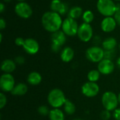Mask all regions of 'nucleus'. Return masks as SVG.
Here are the masks:
<instances>
[{
  "mask_svg": "<svg viewBox=\"0 0 120 120\" xmlns=\"http://www.w3.org/2000/svg\"><path fill=\"white\" fill-rule=\"evenodd\" d=\"M63 22L62 16L52 11L45 12L41 16V25L43 27L51 34L60 30Z\"/></svg>",
  "mask_w": 120,
  "mask_h": 120,
  "instance_id": "nucleus-1",
  "label": "nucleus"
},
{
  "mask_svg": "<svg viewBox=\"0 0 120 120\" xmlns=\"http://www.w3.org/2000/svg\"><path fill=\"white\" fill-rule=\"evenodd\" d=\"M47 101L53 108H60L67 101L63 91L60 89H53L48 94Z\"/></svg>",
  "mask_w": 120,
  "mask_h": 120,
  "instance_id": "nucleus-2",
  "label": "nucleus"
},
{
  "mask_svg": "<svg viewBox=\"0 0 120 120\" xmlns=\"http://www.w3.org/2000/svg\"><path fill=\"white\" fill-rule=\"evenodd\" d=\"M98 11L104 17L113 16L117 8L114 0H98L96 4Z\"/></svg>",
  "mask_w": 120,
  "mask_h": 120,
  "instance_id": "nucleus-3",
  "label": "nucleus"
},
{
  "mask_svg": "<svg viewBox=\"0 0 120 120\" xmlns=\"http://www.w3.org/2000/svg\"><path fill=\"white\" fill-rule=\"evenodd\" d=\"M101 101L105 110L110 112L116 110L119 104L118 96L112 91L105 92L102 96Z\"/></svg>",
  "mask_w": 120,
  "mask_h": 120,
  "instance_id": "nucleus-4",
  "label": "nucleus"
},
{
  "mask_svg": "<svg viewBox=\"0 0 120 120\" xmlns=\"http://www.w3.org/2000/svg\"><path fill=\"white\" fill-rule=\"evenodd\" d=\"M79 25L76 20L67 17L63 20L62 24V30L63 32L68 37H74L77 35V32L79 29Z\"/></svg>",
  "mask_w": 120,
  "mask_h": 120,
  "instance_id": "nucleus-5",
  "label": "nucleus"
},
{
  "mask_svg": "<svg viewBox=\"0 0 120 120\" xmlns=\"http://www.w3.org/2000/svg\"><path fill=\"white\" fill-rule=\"evenodd\" d=\"M104 49L99 46H93L86 51V58L92 63H99L104 58Z\"/></svg>",
  "mask_w": 120,
  "mask_h": 120,
  "instance_id": "nucleus-6",
  "label": "nucleus"
},
{
  "mask_svg": "<svg viewBox=\"0 0 120 120\" xmlns=\"http://www.w3.org/2000/svg\"><path fill=\"white\" fill-rule=\"evenodd\" d=\"M77 37L83 42H89L94 37V30L91 24L83 22L79 26Z\"/></svg>",
  "mask_w": 120,
  "mask_h": 120,
  "instance_id": "nucleus-7",
  "label": "nucleus"
},
{
  "mask_svg": "<svg viewBox=\"0 0 120 120\" xmlns=\"http://www.w3.org/2000/svg\"><path fill=\"white\" fill-rule=\"evenodd\" d=\"M14 11L18 17L22 19L30 18L33 13L32 7L28 3L25 1L18 2L16 4L14 7Z\"/></svg>",
  "mask_w": 120,
  "mask_h": 120,
  "instance_id": "nucleus-8",
  "label": "nucleus"
},
{
  "mask_svg": "<svg viewBox=\"0 0 120 120\" xmlns=\"http://www.w3.org/2000/svg\"><path fill=\"white\" fill-rule=\"evenodd\" d=\"M15 86V79L11 74L4 73L1 76L0 88L3 92H11Z\"/></svg>",
  "mask_w": 120,
  "mask_h": 120,
  "instance_id": "nucleus-9",
  "label": "nucleus"
},
{
  "mask_svg": "<svg viewBox=\"0 0 120 120\" xmlns=\"http://www.w3.org/2000/svg\"><path fill=\"white\" fill-rule=\"evenodd\" d=\"M100 91L99 86L96 82H87L82 86V93L88 98H93L96 96Z\"/></svg>",
  "mask_w": 120,
  "mask_h": 120,
  "instance_id": "nucleus-10",
  "label": "nucleus"
},
{
  "mask_svg": "<svg viewBox=\"0 0 120 120\" xmlns=\"http://www.w3.org/2000/svg\"><path fill=\"white\" fill-rule=\"evenodd\" d=\"M50 8L51 11L58 13L61 16L68 14L70 11L68 4L61 0H52L50 4Z\"/></svg>",
  "mask_w": 120,
  "mask_h": 120,
  "instance_id": "nucleus-11",
  "label": "nucleus"
},
{
  "mask_svg": "<svg viewBox=\"0 0 120 120\" xmlns=\"http://www.w3.org/2000/svg\"><path fill=\"white\" fill-rule=\"evenodd\" d=\"M115 70V64L112 60L103 58L98 64V70L102 75H108L113 72Z\"/></svg>",
  "mask_w": 120,
  "mask_h": 120,
  "instance_id": "nucleus-12",
  "label": "nucleus"
},
{
  "mask_svg": "<svg viewBox=\"0 0 120 120\" xmlns=\"http://www.w3.org/2000/svg\"><path fill=\"white\" fill-rule=\"evenodd\" d=\"M22 48L27 53L34 55L37 53L39 50V44L36 39L33 38H27L25 40Z\"/></svg>",
  "mask_w": 120,
  "mask_h": 120,
  "instance_id": "nucleus-13",
  "label": "nucleus"
},
{
  "mask_svg": "<svg viewBox=\"0 0 120 120\" xmlns=\"http://www.w3.org/2000/svg\"><path fill=\"white\" fill-rule=\"evenodd\" d=\"M117 25V23L113 16L104 17L101 22V28L102 31L106 33L113 32L115 30Z\"/></svg>",
  "mask_w": 120,
  "mask_h": 120,
  "instance_id": "nucleus-14",
  "label": "nucleus"
},
{
  "mask_svg": "<svg viewBox=\"0 0 120 120\" xmlns=\"http://www.w3.org/2000/svg\"><path fill=\"white\" fill-rule=\"evenodd\" d=\"M67 41V35L63 32V30H60L56 32L51 34V44H54L62 47Z\"/></svg>",
  "mask_w": 120,
  "mask_h": 120,
  "instance_id": "nucleus-15",
  "label": "nucleus"
},
{
  "mask_svg": "<svg viewBox=\"0 0 120 120\" xmlns=\"http://www.w3.org/2000/svg\"><path fill=\"white\" fill-rule=\"evenodd\" d=\"M16 63L11 59H5L1 64V70L4 73L11 74L14 72L16 68Z\"/></svg>",
  "mask_w": 120,
  "mask_h": 120,
  "instance_id": "nucleus-16",
  "label": "nucleus"
},
{
  "mask_svg": "<svg viewBox=\"0 0 120 120\" xmlns=\"http://www.w3.org/2000/svg\"><path fill=\"white\" fill-rule=\"evenodd\" d=\"M75 56V51L72 48L66 46L60 51V58L62 61L65 63H69L72 61Z\"/></svg>",
  "mask_w": 120,
  "mask_h": 120,
  "instance_id": "nucleus-17",
  "label": "nucleus"
},
{
  "mask_svg": "<svg viewBox=\"0 0 120 120\" xmlns=\"http://www.w3.org/2000/svg\"><path fill=\"white\" fill-rule=\"evenodd\" d=\"M101 45H102V48L105 51L113 50L115 49L116 46H117V41L115 38L112 37H110L105 39L103 41Z\"/></svg>",
  "mask_w": 120,
  "mask_h": 120,
  "instance_id": "nucleus-18",
  "label": "nucleus"
},
{
  "mask_svg": "<svg viewBox=\"0 0 120 120\" xmlns=\"http://www.w3.org/2000/svg\"><path fill=\"white\" fill-rule=\"evenodd\" d=\"M28 91V86L24 83H18L15 84L13 89L11 92L14 96H23L27 94Z\"/></svg>",
  "mask_w": 120,
  "mask_h": 120,
  "instance_id": "nucleus-19",
  "label": "nucleus"
},
{
  "mask_svg": "<svg viewBox=\"0 0 120 120\" xmlns=\"http://www.w3.org/2000/svg\"><path fill=\"white\" fill-rule=\"evenodd\" d=\"M41 80H42L41 75H40V73L37 72H32L28 75L27 78V82L33 86L39 84L41 82Z\"/></svg>",
  "mask_w": 120,
  "mask_h": 120,
  "instance_id": "nucleus-20",
  "label": "nucleus"
},
{
  "mask_svg": "<svg viewBox=\"0 0 120 120\" xmlns=\"http://www.w3.org/2000/svg\"><path fill=\"white\" fill-rule=\"evenodd\" d=\"M83 13V9L80 6H73L72 8H70V11L68 13V17L77 20L82 16Z\"/></svg>",
  "mask_w": 120,
  "mask_h": 120,
  "instance_id": "nucleus-21",
  "label": "nucleus"
},
{
  "mask_svg": "<svg viewBox=\"0 0 120 120\" xmlns=\"http://www.w3.org/2000/svg\"><path fill=\"white\" fill-rule=\"evenodd\" d=\"M49 117L50 120H65V115L59 108H53L50 110Z\"/></svg>",
  "mask_w": 120,
  "mask_h": 120,
  "instance_id": "nucleus-22",
  "label": "nucleus"
},
{
  "mask_svg": "<svg viewBox=\"0 0 120 120\" xmlns=\"http://www.w3.org/2000/svg\"><path fill=\"white\" fill-rule=\"evenodd\" d=\"M63 107H64V110H65V113L68 115H73L76 111V107H75V104L70 100L67 99Z\"/></svg>",
  "mask_w": 120,
  "mask_h": 120,
  "instance_id": "nucleus-23",
  "label": "nucleus"
},
{
  "mask_svg": "<svg viewBox=\"0 0 120 120\" xmlns=\"http://www.w3.org/2000/svg\"><path fill=\"white\" fill-rule=\"evenodd\" d=\"M101 77V72L98 70H91L87 74V79L89 82H96Z\"/></svg>",
  "mask_w": 120,
  "mask_h": 120,
  "instance_id": "nucleus-24",
  "label": "nucleus"
},
{
  "mask_svg": "<svg viewBox=\"0 0 120 120\" xmlns=\"http://www.w3.org/2000/svg\"><path fill=\"white\" fill-rule=\"evenodd\" d=\"M82 18L84 22L91 24L94 20V14L91 10H86L84 11Z\"/></svg>",
  "mask_w": 120,
  "mask_h": 120,
  "instance_id": "nucleus-25",
  "label": "nucleus"
},
{
  "mask_svg": "<svg viewBox=\"0 0 120 120\" xmlns=\"http://www.w3.org/2000/svg\"><path fill=\"white\" fill-rule=\"evenodd\" d=\"M37 112H39V114H40L42 116H47V115L49 116V112H50V110L46 105H41L38 108Z\"/></svg>",
  "mask_w": 120,
  "mask_h": 120,
  "instance_id": "nucleus-26",
  "label": "nucleus"
},
{
  "mask_svg": "<svg viewBox=\"0 0 120 120\" xmlns=\"http://www.w3.org/2000/svg\"><path fill=\"white\" fill-rule=\"evenodd\" d=\"M115 56H116L115 49L109 50V51H105V52H104V58H105V59H109V60H112V59L115 57Z\"/></svg>",
  "mask_w": 120,
  "mask_h": 120,
  "instance_id": "nucleus-27",
  "label": "nucleus"
},
{
  "mask_svg": "<svg viewBox=\"0 0 120 120\" xmlns=\"http://www.w3.org/2000/svg\"><path fill=\"white\" fill-rule=\"evenodd\" d=\"M114 18L115 19L117 25L120 26V3L117 4V8H116V11L113 15Z\"/></svg>",
  "mask_w": 120,
  "mask_h": 120,
  "instance_id": "nucleus-28",
  "label": "nucleus"
},
{
  "mask_svg": "<svg viewBox=\"0 0 120 120\" xmlns=\"http://www.w3.org/2000/svg\"><path fill=\"white\" fill-rule=\"evenodd\" d=\"M7 103V99L6 95L4 94V92L0 93V109H3Z\"/></svg>",
  "mask_w": 120,
  "mask_h": 120,
  "instance_id": "nucleus-29",
  "label": "nucleus"
},
{
  "mask_svg": "<svg viewBox=\"0 0 120 120\" xmlns=\"http://www.w3.org/2000/svg\"><path fill=\"white\" fill-rule=\"evenodd\" d=\"M101 117L103 120H109L111 117L110 111H108L107 110H104L101 113Z\"/></svg>",
  "mask_w": 120,
  "mask_h": 120,
  "instance_id": "nucleus-30",
  "label": "nucleus"
},
{
  "mask_svg": "<svg viewBox=\"0 0 120 120\" xmlns=\"http://www.w3.org/2000/svg\"><path fill=\"white\" fill-rule=\"evenodd\" d=\"M92 39H93V43L94 44V46H98L99 44H102V42H103V41L101 39V37L99 35L94 36Z\"/></svg>",
  "mask_w": 120,
  "mask_h": 120,
  "instance_id": "nucleus-31",
  "label": "nucleus"
},
{
  "mask_svg": "<svg viewBox=\"0 0 120 120\" xmlns=\"http://www.w3.org/2000/svg\"><path fill=\"white\" fill-rule=\"evenodd\" d=\"M14 61L15 62V63L17 65H23L25 62V59L23 56H18L17 57L15 58Z\"/></svg>",
  "mask_w": 120,
  "mask_h": 120,
  "instance_id": "nucleus-32",
  "label": "nucleus"
},
{
  "mask_svg": "<svg viewBox=\"0 0 120 120\" xmlns=\"http://www.w3.org/2000/svg\"><path fill=\"white\" fill-rule=\"evenodd\" d=\"M25 39L22 37H17L15 39V44L18 46H23L25 43Z\"/></svg>",
  "mask_w": 120,
  "mask_h": 120,
  "instance_id": "nucleus-33",
  "label": "nucleus"
},
{
  "mask_svg": "<svg viewBox=\"0 0 120 120\" xmlns=\"http://www.w3.org/2000/svg\"><path fill=\"white\" fill-rule=\"evenodd\" d=\"M113 117L115 120H120V108H117L113 111Z\"/></svg>",
  "mask_w": 120,
  "mask_h": 120,
  "instance_id": "nucleus-34",
  "label": "nucleus"
},
{
  "mask_svg": "<svg viewBox=\"0 0 120 120\" xmlns=\"http://www.w3.org/2000/svg\"><path fill=\"white\" fill-rule=\"evenodd\" d=\"M6 26V20L4 19V18H1L0 19V29L1 30H4L5 29Z\"/></svg>",
  "mask_w": 120,
  "mask_h": 120,
  "instance_id": "nucleus-35",
  "label": "nucleus"
},
{
  "mask_svg": "<svg viewBox=\"0 0 120 120\" xmlns=\"http://www.w3.org/2000/svg\"><path fill=\"white\" fill-rule=\"evenodd\" d=\"M5 9H6V6L4 5V2L0 3V13H2L5 11Z\"/></svg>",
  "mask_w": 120,
  "mask_h": 120,
  "instance_id": "nucleus-36",
  "label": "nucleus"
},
{
  "mask_svg": "<svg viewBox=\"0 0 120 120\" xmlns=\"http://www.w3.org/2000/svg\"><path fill=\"white\" fill-rule=\"evenodd\" d=\"M117 67L120 69V56L117 58Z\"/></svg>",
  "mask_w": 120,
  "mask_h": 120,
  "instance_id": "nucleus-37",
  "label": "nucleus"
},
{
  "mask_svg": "<svg viewBox=\"0 0 120 120\" xmlns=\"http://www.w3.org/2000/svg\"><path fill=\"white\" fill-rule=\"evenodd\" d=\"M2 39H3V35L2 33H0V42L2 41Z\"/></svg>",
  "mask_w": 120,
  "mask_h": 120,
  "instance_id": "nucleus-38",
  "label": "nucleus"
},
{
  "mask_svg": "<svg viewBox=\"0 0 120 120\" xmlns=\"http://www.w3.org/2000/svg\"><path fill=\"white\" fill-rule=\"evenodd\" d=\"M4 1V2H5V3H9V2H11L12 0H3Z\"/></svg>",
  "mask_w": 120,
  "mask_h": 120,
  "instance_id": "nucleus-39",
  "label": "nucleus"
},
{
  "mask_svg": "<svg viewBox=\"0 0 120 120\" xmlns=\"http://www.w3.org/2000/svg\"><path fill=\"white\" fill-rule=\"evenodd\" d=\"M118 101H119V104L120 105V94H118Z\"/></svg>",
  "mask_w": 120,
  "mask_h": 120,
  "instance_id": "nucleus-40",
  "label": "nucleus"
},
{
  "mask_svg": "<svg viewBox=\"0 0 120 120\" xmlns=\"http://www.w3.org/2000/svg\"><path fill=\"white\" fill-rule=\"evenodd\" d=\"M17 1H18L19 2H22V1H25L26 0H17Z\"/></svg>",
  "mask_w": 120,
  "mask_h": 120,
  "instance_id": "nucleus-41",
  "label": "nucleus"
},
{
  "mask_svg": "<svg viewBox=\"0 0 120 120\" xmlns=\"http://www.w3.org/2000/svg\"><path fill=\"white\" fill-rule=\"evenodd\" d=\"M114 1H118V2H120V0H114Z\"/></svg>",
  "mask_w": 120,
  "mask_h": 120,
  "instance_id": "nucleus-42",
  "label": "nucleus"
},
{
  "mask_svg": "<svg viewBox=\"0 0 120 120\" xmlns=\"http://www.w3.org/2000/svg\"><path fill=\"white\" fill-rule=\"evenodd\" d=\"M81 120V119H75V120Z\"/></svg>",
  "mask_w": 120,
  "mask_h": 120,
  "instance_id": "nucleus-43",
  "label": "nucleus"
},
{
  "mask_svg": "<svg viewBox=\"0 0 120 120\" xmlns=\"http://www.w3.org/2000/svg\"><path fill=\"white\" fill-rule=\"evenodd\" d=\"M119 49H120V44H119Z\"/></svg>",
  "mask_w": 120,
  "mask_h": 120,
  "instance_id": "nucleus-44",
  "label": "nucleus"
}]
</instances>
